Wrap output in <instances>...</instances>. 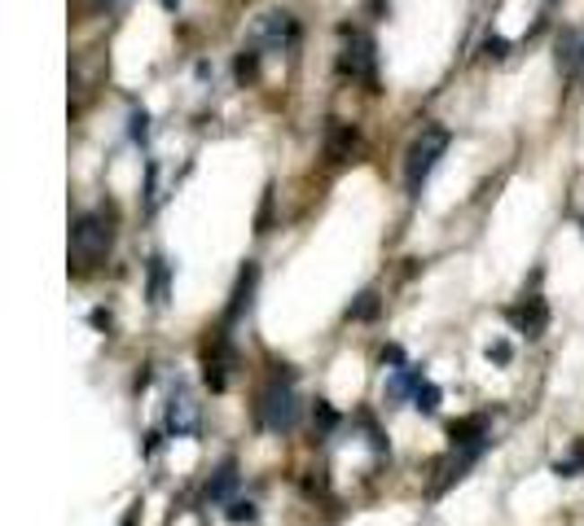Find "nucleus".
I'll use <instances>...</instances> for the list:
<instances>
[{"label":"nucleus","instance_id":"b1692460","mask_svg":"<svg viewBox=\"0 0 584 526\" xmlns=\"http://www.w3.org/2000/svg\"><path fill=\"white\" fill-rule=\"evenodd\" d=\"M268 220H273V189L264 194V206H259V220H255V233H268Z\"/></svg>","mask_w":584,"mask_h":526},{"label":"nucleus","instance_id":"c756f323","mask_svg":"<svg viewBox=\"0 0 584 526\" xmlns=\"http://www.w3.org/2000/svg\"><path fill=\"white\" fill-rule=\"evenodd\" d=\"M119 526H136V509H132V513H127V518H124Z\"/></svg>","mask_w":584,"mask_h":526},{"label":"nucleus","instance_id":"bb28decb","mask_svg":"<svg viewBox=\"0 0 584 526\" xmlns=\"http://www.w3.org/2000/svg\"><path fill=\"white\" fill-rule=\"evenodd\" d=\"M92 324H97V329H110V312H101V307H97V312H92Z\"/></svg>","mask_w":584,"mask_h":526},{"label":"nucleus","instance_id":"c85d7f7f","mask_svg":"<svg viewBox=\"0 0 584 526\" xmlns=\"http://www.w3.org/2000/svg\"><path fill=\"white\" fill-rule=\"evenodd\" d=\"M92 4H97V9H115L119 0H92Z\"/></svg>","mask_w":584,"mask_h":526},{"label":"nucleus","instance_id":"4468645a","mask_svg":"<svg viewBox=\"0 0 584 526\" xmlns=\"http://www.w3.org/2000/svg\"><path fill=\"white\" fill-rule=\"evenodd\" d=\"M356 150V127H330V141H326V159L343 162Z\"/></svg>","mask_w":584,"mask_h":526},{"label":"nucleus","instance_id":"7c9ffc66","mask_svg":"<svg viewBox=\"0 0 584 526\" xmlns=\"http://www.w3.org/2000/svg\"><path fill=\"white\" fill-rule=\"evenodd\" d=\"M580 71H584V36H580Z\"/></svg>","mask_w":584,"mask_h":526},{"label":"nucleus","instance_id":"f3484780","mask_svg":"<svg viewBox=\"0 0 584 526\" xmlns=\"http://www.w3.org/2000/svg\"><path fill=\"white\" fill-rule=\"evenodd\" d=\"M440 400H444V391H440L435 382H422V386H417V395H414V408L431 417V412H440Z\"/></svg>","mask_w":584,"mask_h":526},{"label":"nucleus","instance_id":"dca6fc26","mask_svg":"<svg viewBox=\"0 0 584 526\" xmlns=\"http://www.w3.org/2000/svg\"><path fill=\"white\" fill-rule=\"evenodd\" d=\"M374 316H378L374 289H365V294H356V303H347V321H374Z\"/></svg>","mask_w":584,"mask_h":526},{"label":"nucleus","instance_id":"a878e982","mask_svg":"<svg viewBox=\"0 0 584 526\" xmlns=\"http://www.w3.org/2000/svg\"><path fill=\"white\" fill-rule=\"evenodd\" d=\"M382 365H405V351L400 347H382Z\"/></svg>","mask_w":584,"mask_h":526},{"label":"nucleus","instance_id":"a211bd4d","mask_svg":"<svg viewBox=\"0 0 584 526\" xmlns=\"http://www.w3.org/2000/svg\"><path fill=\"white\" fill-rule=\"evenodd\" d=\"M233 75H238L242 83H250L255 75H259V48H255V44L238 53V62H233Z\"/></svg>","mask_w":584,"mask_h":526},{"label":"nucleus","instance_id":"5701e85b","mask_svg":"<svg viewBox=\"0 0 584 526\" xmlns=\"http://www.w3.org/2000/svg\"><path fill=\"white\" fill-rule=\"evenodd\" d=\"M484 356H488L492 365H510V356H514V351H510V342H488V347H484Z\"/></svg>","mask_w":584,"mask_h":526},{"label":"nucleus","instance_id":"39448f33","mask_svg":"<svg viewBox=\"0 0 584 526\" xmlns=\"http://www.w3.org/2000/svg\"><path fill=\"white\" fill-rule=\"evenodd\" d=\"M167 435H176V439H194L198 435V426H203V412H198V400L189 395V386L185 382H176L171 391H167V417H163Z\"/></svg>","mask_w":584,"mask_h":526},{"label":"nucleus","instance_id":"4be33fe9","mask_svg":"<svg viewBox=\"0 0 584 526\" xmlns=\"http://www.w3.org/2000/svg\"><path fill=\"white\" fill-rule=\"evenodd\" d=\"M132 141H136V145H145V136H150V115H145V110H132Z\"/></svg>","mask_w":584,"mask_h":526},{"label":"nucleus","instance_id":"0eeeda50","mask_svg":"<svg viewBox=\"0 0 584 526\" xmlns=\"http://www.w3.org/2000/svg\"><path fill=\"white\" fill-rule=\"evenodd\" d=\"M505 316H510V324H514L519 333H527V338H541L545 324H549V307H545L541 294H527V298H523V303H514Z\"/></svg>","mask_w":584,"mask_h":526},{"label":"nucleus","instance_id":"412c9836","mask_svg":"<svg viewBox=\"0 0 584 526\" xmlns=\"http://www.w3.org/2000/svg\"><path fill=\"white\" fill-rule=\"evenodd\" d=\"M312 421H317V426H321V430L330 435L334 426H338V412H334V408L326 404V400H317V408H312Z\"/></svg>","mask_w":584,"mask_h":526},{"label":"nucleus","instance_id":"393cba45","mask_svg":"<svg viewBox=\"0 0 584 526\" xmlns=\"http://www.w3.org/2000/svg\"><path fill=\"white\" fill-rule=\"evenodd\" d=\"M484 48H488L492 57H505V48H510V40H501V36H488V40H484Z\"/></svg>","mask_w":584,"mask_h":526},{"label":"nucleus","instance_id":"ddd939ff","mask_svg":"<svg viewBox=\"0 0 584 526\" xmlns=\"http://www.w3.org/2000/svg\"><path fill=\"white\" fill-rule=\"evenodd\" d=\"M167 294H171V263L163 254L150 259V303L154 307H167Z\"/></svg>","mask_w":584,"mask_h":526},{"label":"nucleus","instance_id":"9d476101","mask_svg":"<svg viewBox=\"0 0 584 526\" xmlns=\"http://www.w3.org/2000/svg\"><path fill=\"white\" fill-rule=\"evenodd\" d=\"M449 444L453 447H470V444H492V426H488V417L484 412H475V417H461L449 426Z\"/></svg>","mask_w":584,"mask_h":526},{"label":"nucleus","instance_id":"9b49d317","mask_svg":"<svg viewBox=\"0 0 584 526\" xmlns=\"http://www.w3.org/2000/svg\"><path fill=\"white\" fill-rule=\"evenodd\" d=\"M426 382V373L417 365H400V368H391V377H387V400L391 404H414V395H417V386Z\"/></svg>","mask_w":584,"mask_h":526},{"label":"nucleus","instance_id":"2f4dec72","mask_svg":"<svg viewBox=\"0 0 584 526\" xmlns=\"http://www.w3.org/2000/svg\"><path fill=\"white\" fill-rule=\"evenodd\" d=\"M163 4H167V9H176V0H163Z\"/></svg>","mask_w":584,"mask_h":526},{"label":"nucleus","instance_id":"f257e3e1","mask_svg":"<svg viewBox=\"0 0 584 526\" xmlns=\"http://www.w3.org/2000/svg\"><path fill=\"white\" fill-rule=\"evenodd\" d=\"M255 421H259L264 430H273V435H291L294 426H299V395H294V373L286 365L273 368L268 386L259 391V400H255Z\"/></svg>","mask_w":584,"mask_h":526},{"label":"nucleus","instance_id":"20e7f679","mask_svg":"<svg viewBox=\"0 0 584 526\" xmlns=\"http://www.w3.org/2000/svg\"><path fill=\"white\" fill-rule=\"evenodd\" d=\"M338 71L361 80L365 88H378V48L365 31L343 27V53H338Z\"/></svg>","mask_w":584,"mask_h":526},{"label":"nucleus","instance_id":"f03ea898","mask_svg":"<svg viewBox=\"0 0 584 526\" xmlns=\"http://www.w3.org/2000/svg\"><path fill=\"white\" fill-rule=\"evenodd\" d=\"M444 154H449V127L426 123V127L414 136V145L405 150V189H409L414 198L422 194V185L431 180V171L440 167Z\"/></svg>","mask_w":584,"mask_h":526},{"label":"nucleus","instance_id":"423d86ee","mask_svg":"<svg viewBox=\"0 0 584 526\" xmlns=\"http://www.w3.org/2000/svg\"><path fill=\"white\" fill-rule=\"evenodd\" d=\"M233 365H238V351H233L229 333H220V338L207 347V356H203V377H207L211 391H224V386H229V373H233Z\"/></svg>","mask_w":584,"mask_h":526},{"label":"nucleus","instance_id":"1a4fd4ad","mask_svg":"<svg viewBox=\"0 0 584 526\" xmlns=\"http://www.w3.org/2000/svg\"><path fill=\"white\" fill-rule=\"evenodd\" d=\"M259 40L268 44V48H282V53H286V48L299 44V27H294L291 13H277V9H273V13H264V22H259Z\"/></svg>","mask_w":584,"mask_h":526},{"label":"nucleus","instance_id":"cd10ccee","mask_svg":"<svg viewBox=\"0 0 584 526\" xmlns=\"http://www.w3.org/2000/svg\"><path fill=\"white\" fill-rule=\"evenodd\" d=\"M387 4H391V0H370V13H378V18H382V13H387Z\"/></svg>","mask_w":584,"mask_h":526},{"label":"nucleus","instance_id":"6e6552de","mask_svg":"<svg viewBox=\"0 0 584 526\" xmlns=\"http://www.w3.org/2000/svg\"><path fill=\"white\" fill-rule=\"evenodd\" d=\"M255 285H259V268H255V263H247V268L238 272L233 294H229V307H224V329H229V324H238L250 312V294H255Z\"/></svg>","mask_w":584,"mask_h":526},{"label":"nucleus","instance_id":"2eb2a0df","mask_svg":"<svg viewBox=\"0 0 584 526\" xmlns=\"http://www.w3.org/2000/svg\"><path fill=\"white\" fill-rule=\"evenodd\" d=\"M558 66H562V71H580V36H576V31H562V36H558Z\"/></svg>","mask_w":584,"mask_h":526},{"label":"nucleus","instance_id":"f8f14e48","mask_svg":"<svg viewBox=\"0 0 584 526\" xmlns=\"http://www.w3.org/2000/svg\"><path fill=\"white\" fill-rule=\"evenodd\" d=\"M233 491H238V461H220L203 496H207V504H224V500H233Z\"/></svg>","mask_w":584,"mask_h":526},{"label":"nucleus","instance_id":"aec40b11","mask_svg":"<svg viewBox=\"0 0 584 526\" xmlns=\"http://www.w3.org/2000/svg\"><path fill=\"white\" fill-rule=\"evenodd\" d=\"M580 470H584V447H576L567 461H558V465H553V474H558V479H576Z\"/></svg>","mask_w":584,"mask_h":526},{"label":"nucleus","instance_id":"6ab92c4d","mask_svg":"<svg viewBox=\"0 0 584 526\" xmlns=\"http://www.w3.org/2000/svg\"><path fill=\"white\" fill-rule=\"evenodd\" d=\"M224 518L233 526H242V522H255L259 518V509L250 504V500H229V509H224Z\"/></svg>","mask_w":584,"mask_h":526},{"label":"nucleus","instance_id":"7ed1b4c3","mask_svg":"<svg viewBox=\"0 0 584 526\" xmlns=\"http://www.w3.org/2000/svg\"><path fill=\"white\" fill-rule=\"evenodd\" d=\"M110 224L101 220V215H80L75 224H71V259H75V268L88 272V268H97L101 259H106V250H110Z\"/></svg>","mask_w":584,"mask_h":526}]
</instances>
